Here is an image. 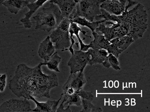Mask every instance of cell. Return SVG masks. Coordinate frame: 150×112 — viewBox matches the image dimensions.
Segmentation results:
<instances>
[{
    "label": "cell",
    "mask_w": 150,
    "mask_h": 112,
    "mask_svg": "<svg viewBox=\"0 0 150 112\" xmlns=\"http://www.w3.org/2000/svg\"><path fill=\"white\" fill-rule=\"evenodd\" d=\"M43 62L34 67L26 64L17 66L15 75L9 81V89L18 98L30 100V97L50 98V93L59 86L58 78L54 73L47 75L42 72Z\"/></svg>",
    "instance_id": "1"
},
{
    "label": "cell",
    "mask_w": 150,
    "mask_h": 112,
    "mask_svg": "<svg viewBox=\"0 0 150 112\" xmlns=\"http://www.w3.org/2000/svg\"><path fill=\"white\" fill-rule=\"evenodd\" d=\"M124 12L120 15L110 14L101 8V14L96 17L97 21L103 18L106 20L116 22L125 28L127 36L134 41L142 37L148 28V14L143 5L137 1L128 0Z\"/></svg>",
    "instance_id": "2"
},
{
    "label": "cell",
    "mask_w": 150,
    "mask_h": 112,
    "mask_svg": "<svg viewBox=\"0 0 150 112\" xmlns=\"http://www.w3.org/2000/svg\"><path fill=\"white\" fill-rule=\"evenodd\" d=\"M36 21L35 29L50 32L58 27L64 18L57 5L50 3L49 7L33 17Z\"/></svg>",
    "instance_id": "3"
},
{
    "label": "cell",
    "mask_w": 150,
    "mask_h": 112,
    "mask_svg": "<svg viewBox=\"0 0 150 112\" xmlns=\"http://www.w3.org/2000/svg\"><path fill=\"white\" fill-rule=\"evenodd\" d=\"M105 0H81L77 3L69 17L71 21L76 17H80L93 22L96 17L101 14L100 5Z\"/></svg>",
    "instance_id": "4"
},
{
    "label": "cell",
    "mask_w": 150,
    "mask_h": 112,
    "mask_svg": "<svg viewBox=\"0 0 150 112\" xmlns=\"http://www.w3.org/2000/svg\"><path fill=\"white\" fill-rule=\"evenodd\" d=\"M71 23L69 18H64L49 36L52 42L54 43L56 49L64 51L70 47L71 41L69 31Z\"/></svg>",
    "instance_id": "5"
},
{
    "label": "cell",
    "mask_w": 150,
    "mask_h": 112,
    "mask_svg": "<svg viewBox=\"0 0 150 112\" xmlns=\"http://www.w3.org/2000/svg\"><path fill=\"white\" fill-rule=\"evenodd\" d=\"M95 32L101 33L104 36L106 39L110 41L117 37L127 35L128 32L125 28L113 21L103 20L99 24L98 27Z\"/></svg>",
    "instance_id": "6"
},
{
    "label": "cell",
    "mask_w": 150,
    "mask_h": 112,
    "mask_svg": "<svg viewBox=\"0 0 150 112\" xmlns=\"http://www.w3.org/2000/svg\"><path fill=\"white\" fill-rule=\"evenodd\" d=\"M32 111L29 100L11 98L0 105V112H27Z\"/></svg>",
    "instance_id": "7"
},
{
    "label": "cell",
    "mask_w": 150,
    "mask_h": 112,
    "mask_svg": "<svg viewBox=\"0 0 150 112\" xmlns=\"http://www.w3.org/2000/svg\"><path fill=\"white\" fill-rule=\"evenodd\" d=\"M88 64L86 52L74 50V54L68 61V65L70 68V73H74L84 70Z\"/></svg>",
    "instance_id": "8"
},
{
    "label": "cell",
    "mask_w": 150,
    "mask_h": 112,
    "mask_svg": "<svg viewBox=\"0 0 150 112\" xmlns=\"http://www.w3.org/2000/svg\"><path fill=\"white\" fill-rule=\"evenodd\" d=\"M86 83L83 70L81 71L78 72L71 74L67 81L63 86L62 89L64 90L68 88H71L76 92L82 89Z\"/></svg>",
    "instance_id": "9"
},
{
    "label": "cell",
    "mask_w": 150,
    "mask_h": 112,
    "mask_svg": "<svg viewBox=\"0 0 150 112\" xmlns=\"http://www.w3.org/2000/svg\"><path fill=\"white\" fill-rule=\"evenodd\" d=\"M63 100L59 108H57V112H73L71 110L70 106L71 105L80 106L82 104L81 99L76 92L72 94L62 93Z\"/></svg>",
    "instance_id": "10"
},
{
    "label": "cell",
    "mask_w": 150,
    "mask_h": 112,
    "mask_svg": "<svg viewBox=\"0 0 150 112\" xmlns=\"http://www.w3.org/2000/svg\"><path fill=\"white\" fill-rule=\"evenodd\" d=\"M62 94L57 101L49 100L46 102H39L33 97H30V100L35 103V108L32 110V111L35 112H55L58 108L59 103L61 101Z\"/></svg>",
    "instance_id": "11"
},
{
    "label": "cell",
    "mask_w": 150,
    "mask_h": 112,
    "mask_svg": "<svg viewBox=\"0 0 150 112\" xmlns=\"http://www.w3.org/2000/svg\"><path fill=\"white\" fill-rule=\"evenodd\" d=\"M49 0H37L35 2L28 4V8L29 11L25 14V17L20 20L21 24L26 29H30L32 27V23L30 18L40 7H41L45 3Z\"/></svg>",
    "instance_id": "12"
},
{
    "label": "cell",
    "mask_w": 150,
    "mask_h": 112,
    "mask_svg": "<svg viewBox=\"0 0 150 112\" xmlns=\"http://www.w3.org/2000/svg\"><path fill=\"white\" fill-rule=\"evenodd\" d=\"M78 2L77 0H51L50 1V3L57 5L64 18H69Z\"/></svg>",
    "instance_id": "13"
},
{
    "label": "cell",
    "mask_w": 150,
    "mask_h": 112,
    "mask_svg": "<svg viewBox=\"0 0 150 112\" xmlns=\"http://www.w3.org/2000/svg\"><path fill=\"white\" fill-rule=\"evenodd\" d=\"M125 4L117 0H105L100 8L109 14L115 15H120L124 11Z\"/></svg>",
    "instance_id": "14"
},
{
    "label": "cell",
    "mask_w": 150,
    "mask_h": 112,
    "mask_svg": "<svg viewBox=\"0 0 150 112\" xmlns=\"http://www.w3.org/2000/svg\"><path fill=\"white\" fill-rule=\"evenodd\" d=\"M55 47L48 36L40 44L38 50L39 57L46 62L55 52Z\"/></svg>",
    "instance_id": "15"
},
{
    "label": "cell",
    "mask_w": 150,
    "mask_h": 112,
    "mask_svg": "<svg viewBox=\"0 0 150 112\" xmlns=\"http://www.w3.org/2000/svg\"><path fill=\"white\" fill-rule=\"evenodd\" d=\"M88 64L92 66L96 64L102 63L108 55L106 50L104 49L96 50L89 48L86 52Z\"/></svg>",
    "instance_id": "16"
},
{
    "label": "cell",
    "mask_w": 150,
    "mask_h": 112,
    "mask_svg": "<svg viewBox=\"0 0 150 112\" xmlns=\"http://www.w3.org/2000/svg\"><path fill=\"white\" fill-rule=\"evenodd\" d=\"M69 33L70 34V37L71 41L73 39V36L74 34H75L76 37H77L81 47L80 50L84 52H86L88 49L89 48L90 46L89 45H86L84 44L83 43L82 40L80 38L79 35V32H81L84 36L88 37L91 38V36H88L86 35V34L88 32L82 30L81 28L79 27L77 24L74 23V22H71V23L70 27L69 29Z\"/></svg>",
    "instance_id": "17"
},
{
    "label": "cell",
    "mask_w": 150,
    "mask_h": 112,
    "mask_svg": "<svg viewBox=\"0 0 150 112\" xmlns=\"http://www.w3.org/2000/svg\"><path fill=\"white\" fill-rule=\"evenodd\" d=\"M92 34L93 36L94 40L90 43V48L96 50L101 49L107 50L108 46L111 44L110 42L106 39L104 35L95 31L92 32Z\"/></svg>",
    "instance_id": "18"
},
{
    "label": "cell",
    "mask_w": 150,
    "mask_h": 112,
    "mask_svg": "<svg viewBox=\"0 0 150 112\" xmlns=\"http://www.w3.org/2000/svg\"><path fill=\"white\" fill-rule=\"evenodd\" d=\"M29 3L26 0H6L2 5L7 8L10 13L17 14L19 11L27 6Z\"/></svg>",
    "instance_id": "19"
},
{
    "label": "cell",
    "mask_w": 150,
    "mask_h": 112,
    "mask_svg": "<svg viewBox=\"0 0 150 112\" xmlns=\"http://www.w3.org/2000/svg\"><path fill=\"white\" fill-rule=\"evenodd\" d=\"M111 43L117 46L119 48L124 51L129 45L134 42L133 38L129 36L125 35L117 37L109 41Z\"/></svg>",
    "instance_id": "20"
},
{
    "label": "cell",
    "mask_w": 150,
    "mask_h": 112,
    "mask_svg": "<svg viewBox=\"0 0 150 112\" xmlns=\"http://www.w3.org/2000/svg\"><path fill=\"white\" fill-rule=\"evenodd\" d=\"M61 57L59 55L57 52H55L46 62H43V65H47L50 70L60 72L59 66L61 62Z\"/></svg>",
    "instance_id": "21"
},
{
    "label": "cell",
    "mask_w": 150,
    "mask_h": 112,
    "mask_svg": "<svg viewBox=\"0 0 150 112\" xmlns=\"http://www.w3.org/2000/svg\"><path fill=\"white\" fill-rule=\"evenodd\" d=\"M103 21V20L91 22L86 19L83 17H77L73 19L71 21V22H74L83 26L87 27L91 30L92 32L95 31L96 28L98 27L99 24Z\"/></svg>",
    "instance_id": "22"
},
{
    "label": "cell",
    "mask_w": 150,
    "mask_h": 112,
    "mask_svg": "<svg viewBox=\"0 0 150 112\" xmlns=\"http://www.w3.org/2000/svg\"><path fill=\"white\" fill-rule=\"evenodd\" d=\"M102 64L106 68H109L112 66L115 70H120V62L118 61L117 58L112 54H108Z\"/></svg>",
    "instance_id": "23"
},
{
    "label": "cell",
    "mask_w": 150,
    "mask_h": 112,
    "mask_svg": "<svg viewBox=\"0 0 150 112\" xmlns=\"http://www.w3.org/2000/svg\"><path fill=\"white\" fill-rule=\"evenodd\" d=\"M83 108L80 111L81 112H101L103 109L101 107H97L93 104L91 101L88 100L81 99Z\"/></svg>",
    "instance_id": "24"
},
{
    "label": "cell",
    "mask_w": 150,
    "mask_h": 112,
    "mask_svg": "<svg viewBox=\"0 0 150 112\" xmlns=\"http://www.w3.org/2000/svg\"><path fill=\"white\" fill-rule=\"evenodd\" d=\"M106 50L108 54H112L117 58H118L119 55L124 51L112 43L108 46Z\"/></svg>",
    "instance_id": "25"
},
{
    "label": "cell",
    "mask_w": 150,
    "mask_h": 112,
    "mask_svg": "<svg viewBox=\"0 0 150 112\" xmlns=\"http://www.w3.org/2000/svg\"><path fill=\"white\" fill-rule=\"evenodd\" d=\"M81 99H83L91 101H93L94 95L92 92L84 91L83 88L76 92Z\"/></svg>",
    "instance_id": "26"
},
{
    "label": "cell",
    "mask_w": 150,
    "mask_h": 112,
    "mask_svg": "<svg viewBox=\"0 0 150 112\" xmlns=\"http://www.w3.org/2000/svg\"><path fill=\"white\" fill-rule=\"evenodd\" d=\"M6 84V74H0V92H2L4 91Z\"/></svg>",
    "instance_id": "27"
},
{
    "label": "cell",
    "mask_w": 150,
    "mask_h": 112,
    "mask_svg": "<svg viewBox=\"0 0 150 112\" xmlns=\"http://www.w3.org/2000/svg\"><path fill=\"white\" fill-rule=\"evenodd\" d=\"M117 1H120V2L124 4H125L126 2L127 1V0H117Z\"/></svg>",
    "instance_id": "28"
},
{
    "label": "cell",
    "mask_w": 150,
    "mask_h": 112,
    "mask_svg": "<svg viewBox=\"0 0 150 112\" xmlns=\"http://www.w3.org/2000/svg\"><path fill=\"white\" fill-rule=\"evenodd\" d=\"M26 1H28L29 3H31L35 2L37 0H26Z\"/></svg>",
    "instance_id": "29"
},
{
    "label": "cell",
    "mask_w": 150,
    "mask_h": 112,
    "mask_svg": "<svg viewBox=\"0 0 150 112\" xmlns=\"http://www.w3.org/2000/svg\"><path fill=\"white\" fill-rule=\"evenodd\" d=\"M6 0H0V5H2L3 3L6 1Z\"/></svg>",
    "instance_id": "30"
},
{
    "label": "cell",
    "mask_w": 150,
    "mask_h": 112,
    "mask_svg": "<svg viewBox=\"0 0 150 112\" xmlns=\"http://www.w3.org/2000/svg\"><path fill=\"white\" fill-rule=\"evenodd\" d=\"M77 1H81V0H77Z\"/></svg>",
    "instance_id": "31"
}]
</instances>
